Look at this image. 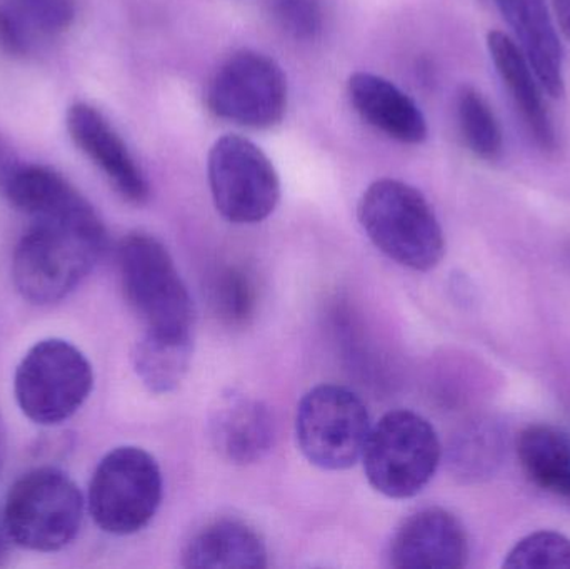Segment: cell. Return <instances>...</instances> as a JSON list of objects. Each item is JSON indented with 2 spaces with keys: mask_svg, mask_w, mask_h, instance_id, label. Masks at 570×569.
<instances>
[{
  "mask_svg": "<svg viewBox=\"0 0 570 569\" xmlns=\"http://www.w3.org/2000/svg\"><path fill=\"white\" fill-rule=\"evenodd\" d=\"M2 197L33 219H56L79 226L102 223L92 204L50 167L22 166Z\"/></svg>",
  "mask_w": 570,
  "mask_h": 569,
  "instance_id": "cell-17",
  "label": "cell"
},
{
  "mask_svg": "<svg viewBox=\"0 0 570 569\" xmlns=\"http://www.w3.org/2000/svg\"><path fill=\"white\" fill-rule=\"evenodd\" d=\"M7 458V426L3 421L2 414H0V473H2L3 464H6Z\"/></svg>",
  "mask_w": 570,
  "mask_h": 569,
  "instance_id": "cell-30",
  "label": "cell"
},
{
  "mask_svg": "<svg viewBox=\"0 0 570 569\" xmlns=\"http://www.w3.org/2000/svg\"><path fill=\"white\" fill-rule=\"evenodd\" d=\"M214 206L234 224H257L279 206L281 177L257 144L237 134L214 143L207 159Z\"/></svg>",
  "mask_w": 570,
  "mask_h": 569,
  "instance_id": "cell-9",
  "label": "cell"
},
{
  "mask_svg": "<svg viewBox=\"0 0 570 569\" xmlns=\"http://www.w3.org/2000/svg\"><path fill=\"white\" fill-rule=\"evenodd\" d=\"M549 96H564V49L546 0H495Z\"/></svg>",
  "mask_w": 570,
  "mask_h": 569,
  "instance_id": "cell-15",
  "label": "cell"
},
{
  "mask_svg": "<svg viewBox=\"0 0 570 569\" xmlns=\"http://www.w3.org/2000/svg\"><path fill=\"white\" fill-rule=\"evenodd\" d=\"M442 447L434 426L412 411H391L371 428L362 461L377 493L407 500L421 493L438 471Z\"/></svg>",
  "mask_w": 570,
  "mask_h": 569,
  "instance_id": "cell-5",
  "label": "cell"
},
{
  "mask_svg": "<svg viewBox=\"0 0 570 569\" xmlns=\"http://www.w3.org/2000/svg\"><path fill=\"white\" fill-rule=\"evenodd\" d=\"M82 493L63 471L37 468L10 487L3 507V528L10 541L36 553L69 547L83 521Z\"/></svg>",
  "mask_w": 570,
  "mask_h": 569,
  "instance_id": "cell-4",
  "label": "cell"
},
{
  "mask_svg": "<svg viewBox=\"0 0 570 569\" xmlns=\"http://www.w3.org/2000/svg\"><path fill=\"white\" fill-rule=\"evenodd\" d=\"M210 440L220 457L234 464L263 460L274 443V418L269 408L244 393L220 398L210 414Z\"/></svg>",
  "mask_w": 570,
  "mask_h": 569,
  "instance_id": "cell-13",
  "label": "cell"
},
{
  "mask_svg": "<svg viewBox=\"0 0 570 569\" xmlns=\"http://www.w3.org/2000/svg\"><path fill=\"white\" fill-rule=\"evenodd\" d=\"M348 99L355 112L374 129L402 144L428 139V120L421 107L394 82L372 72L352 73Z\"/></svg>",
  "mask_w": 570,
  "mask_h": 569,
  "instance_id": "cell-16",
  "label": "cell"
},
{
  "mask_svg": "<svg viewBox=\"0 0 570 569\" xmlns=\"http://www.w3.org/2000/svg\"><path fill=\"white\" fill-rule=\"evenodd\" d=\"M281 29L297 40H314L324 29L321 0H269Z\"/></svg>",
  "mask_w": 570,
  "mask_h": 569,
  "instance_id": "cell-25",
  "label": "cell"
},
{
  "mask_svg": "<svg viewBox=\"0 0 570 569\" xmlns=\"http://www.w3.org/2000/svg\"><path fill=\"white\" fill-rule=\"evenodd\" d=\"M469 558V538L461 521L444 508L411 514L395 531L389 560L402 569H458Z\"/></svg>",
  "mask_w": 570,
  "mask_h": 569,
  "instance_id": "cell-11",
  "label": "cell"
},
{
  "mask_svg": "<svg viewBox=\"0 0 570 569\" xmlns=\"http://www.w3.org/2000/svg\"><path fill=\"white\" fill-rule=\"evenodd\" d=\"M210 301L217 316L230 326H244L253 320L257 290L249 274L239 267H226L214 277Z\"/></svg>",
  "mask_w": 570,
  "mask_h": 569,
  "instance_id": "cell-23",
  "label": "cell"
},
{
  "mask_svg": "<svg viewBox=\"0 0 570 569\" xmlns=\"http://www.w3.org/2000/svg\"><path fill=\"white\" fill-rule=\"evenodd\" d=\"M504 568L570 569V538L558 531L529 534L509 551Z\"/></svg>",
  "mask_w": 570,
  "mask_h": 569,
  "instance_id": "cell-24",
  "label": "cell"
},
{
  "mask_svg": "<svg viewBox=\"0 0 570 569\" xmlns=\"http://www.w3.org/2000/svg\"><path fill=\"white\" fill-rule=\"evenodd\" d=\"M371 428L364 401L337 384L308 391L295 416L298 450L308 463L325 471L354 467L364 453Z\"/></svg>",
  "mask_w": 570,
  "mask_h": 569,
  "instance_id": "cell-8",
  "label": "cell"
},
{
  "mask_svg": "<svg viewBox=\"0 0 570 569\" xmlns=\"http://www.w3.org/2000/svg\"><path fill=\"white\" fill-rule=\"evenodd\" d=\"M504 457V431L495 421L479 420L465 424L449 444V467L462 481L492 477Z\"/></svg>",
  "mask_w": 570,
  "mask_h": 569,
  "instance_id": "cell-21",
  "label": "cell"
},
{
  "mask_svg": "<svg viewBox=\"0 0 570 569\" xmlns=\"http://www.w3.org/2000/svg\"><path fill=\"white\" fill-rule=\"evenodd\" d=\"M518 457L535 487L570 498V438L564 431L548 424L525 428L518 438Z\"/></svg>",
  "mask_w": 570,
  "mask_h": 569,
  "instance_id": "cell-19",
  "label": "cell"
},
{
  "mask_svg": "<svg viewBox=\"0 0 570 569\" xmlns=\"http://www.w3.org/2000/svg\"><path fill=\"white\" fill-rule=\"evenodd\" d=\"M458 122L468 149L482 160L499 159L504 147L501 124L494 110L474 87L464 86L458 94Z\"/></svg>",
  "mask_w": 570,
  "mask_h": 569,
  "instance_id": "cell-22",
  "label": "cell"
},
{
  "mask_svg": "<svg viewBox=\"0 0 570 569\" xmlns=\"http://www.w3.org/2000/svg\"><path fill=\"white\" fill-rule=\"evenodd\" d=\"M288 87L283 67L254 49L234 52L214 73L207 106L219 119L250 129H271L284 119Z\"/></svg>",
  "mask_w": 570,
  "mask_h": 569,
  "instance_id": "cell-10",
  "label": "cell"
},
{
  "mask_svg": "<svg viewBox=\"0 0 570 569\" xmlns=\"http://www.w3.org/2000/svg\"><path fill=\"white\" fill-rule=\"evenodd\" d=\"M183 567L194 569L266 568V541L254 528L243 521H214L190 538L183 551Z\"/></svg>",
  "mask_w": 570,
  "mask_h": 569,
  "instance_id": "cell-18",
  "label": "cell"
},
{
  "mask_svg": "<svg viewBox=\"0 0 570 569\" xmlns=\"http://www.w3.org/2000/svg\"><path fill=\"white\" fill-rule=\"evenodd\" d=\"M0 49L12 56H22L27 43L17 20L0 7Z\"/></svg>",
  "mask_w": 570,
  "mask_h": 569,
  "instance_id": "cell-27",
  "label": "cell"
},
{
  "mask_svg": "<svg viewBox=\"0 0 570 569\" xmlns=\"http://www.w3.org/2000/svg\"><path fill=\"white\" fill-rule=\"evenodd\" d=\"M552 7L562 32L570 40V0H552Z\"/></svg>",
  "mask_w": 570,
  "mask_h": 569,
  "instance_id": "cell-29",
  "label": "cell"
},
{
  "mask_svg": "<svg viewBox=\"0 0 570 569\" xmlns=\"http://www.w3.org/2000/svg\"><path fill=\"white\" fill-rule=\"evenodd\" d=\"M9 543L10 541L9 534H7L6 528H0V567L7 563L9 560Z\"/></svg>",
  "mask_w": 570,
  "mask_h": 569,
  "instance_id": "cell-31",
  "label": "cell"
},
{
  "mask_svg": "<svg viewBox=\"0 0 570 569\" xmlns=\"http://www.w3.org/2000/svg\"><path fill=\"white\" fill-rule=\"evenodd\" d=\"M163 497V471L156 458L142 448L120 447L97 464L87 504L104 533L129 537L154 520Z\"/></svg>",
  "mask_w": 570,
  "mask_h": 569,
  "instance_id": "cell-7",
  "label": "cell"
},
{
  "mask_svg": "<svg viewBox=\"0 0 570 569\" xmlns=\"http://www.w3.org/2000/svg\"><path fill=\"white\" fill-rule=\"evenodd\" d=\"M67 130L77 147L106 174L114 189L132 204L149 199V183L122 137L109 120L86 102H76L67 112Z\"/></svg>",
  "mask_w": 570,
  "mask_h": 569,
  "instance_id": "cell-12",
  "label": "cell"
},
{
  "mask_svg": "<svg viewBox=\"0 0 570 569\" xmlns=\"http://www.w3.org/2000/svg\"><path fill=\"white\" fill-rule=\"evenodd\" d=\"M120 287L146 331L193 337L194 304L167 247L146 233H130L117 249Z\"/></svg>",
  "mask_w": 570,
  "mask_h": 569,
  "instance_id": "cell-3",
  "label": "cell"
},
{
  "mask_svg": "<svg viewBox=\"0 0 570 569\" xmlns=\"http://www.w3.org/2000/svg\"><path fill=\"white\" fill-rule=\"evenodd\" d=\"M193 337L163 336L144 331L132 351V366L154 394L173 393L189 373Z\"/></svg>",
  "mask_w": 570,
  "mask_h": 569,
  "instance_id": "cell-20",
  "label": "cell"
},
{
  "mask_svg": "<svg viewBox=\"0 0 570 569\" xmlns=\"http://www.w3.org/2000/svg\"><path fill=\"white\" fill-rule=\"evenodd\" d=\"M92 364L69 341L43 340L33 344L13 376V394L23 416L40 426L66 423L89 400Z\"/></svg>",
  "mask_w": 570,
  "mask_h": 569,
  "instance_id": "cell-6",
  "label": "cell"
},
{
  "mask_svg": "<svg viewBox=\"0 0 570 569\" xmlns=\"http://www.w3.org/2000/svg\"><path fill=\"white\" fill-rule=\"evenodd\" d=\"M106 247L104 223L79 226L36 219L13 251V286L29 303H59L92 273Z\"/></svg>",
  "mask_w": 570,
  "mask_h": 569,
  "instance_id": "cell-1",
  "label": "cell"
},
{
  "mask_svg": "<svg viewBox=\"0 0 570 569\" xmlns=\"http://www.w3.org/2000/svg\"><path fill=\"white\" fill-rule=\"evenodd\" d=\"M30 19L46 32L69 29L76 17L73 0H20Z\"/></svg>",
  "mask_w": 570,
  "mask_h": 569,
  "instance_id": "cell-26",
  "label": "cell"
},
{
  "mask_svg": "<svg viewBox=\"0 0 570 569\" xmlns=\"http://www.w3.org/2000/svg\"><path fill=\"white\" fill-rule=\"evenodd\" d=\"M358 223L382 254L412 271L434 269L445 254V237L421 190L397 179H379L362 194Z\"/></svg>",
  "mask_w": 570,
  "mask_h": 569,
  "instance_id": "cell-2",
  "label": "cell"
},
{
  "mask_svg": "<svg viewBox=\"0 0 570 569\" xmlns=\"http://www.w3.org/2000/svg\"><path fill=\"white\" fill-rule=\"evenodd\" d=\"M22 166L23 164L20 163L19 156L10 146L9 140L0 136V196H3Z\"/></svg>",
  "mask_w": 570,
  "mask_h": 569,
  "instance_id": "cell-28",
  "label": "cell"
},
{
  "mask_svg": "<svg viewBox=\"0 0 570 569\" xmlns=\"http://www.w3.org/2000/svg\"><path fill=\"white\" fill-rule=\"evenodd\" d=\"M489 56L494 63L499 79L521 116L535 146L544 153H554L558 147V134L549 114L548 104L542 96V86L525 59L518 43L508 33L492 30L488 36Z\"/></svg>",
  "mask_w": 570,
  "mask_h": 569,
  "instance_id": "cell-14",
  "label": "cell"
}]
</instances>
